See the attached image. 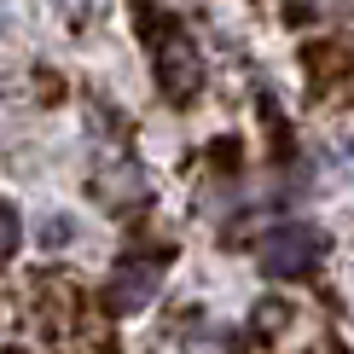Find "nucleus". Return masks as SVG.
<instances>
[{
    "label": "nucleus",
    "instance_id": "f03ea898",
    "mask_svg": "<svg viewBox=\"0 0 354 354\" xmlns=\"http://www.w3.org/2000/svg\"><path fill=\"white\" fill-rule=\"evenodd\" d=\"M151 290H157V273L151 268H122L116 285H111V308H145Z\"/></svg>",
    "mask_w": 354,
    "mask_h": 354
},
{
    "label": "nucleus",
    "instance_id": "7ed1b4c3",
    "mask_svg": "<svg viewBox=\"0 0 354 354\" xmlns=\"http://www.w3.org/2000/svg\"><path fill=\"white\" fill-rule=\"evenodd\" d=\"M35 239H41V250H64V244H76V215L53 209V215L35 227Z\"/></svg>",
    "mask_w": 354,
    "mask_h": 354
},
{
    "label": "nucleus",
    "instance_id": "39448f33",
    "mask_svg": "<svg viewBox=\"0 0 354 354\" xmlns=\"http://www.w3.org/2000/svg\"><path fill=\"white\" fill-rule=\"evenodd\" d=\"M6 29H12V6H6V0H0V35H6Z\"/></svg>",
    "mask_w": 354,
    "mask_h": 354
},
{
    "label": "nucleus",
    "instance_id": "f257e3e1",
    "mask_svg": "<svg viewBox=\"0 0 354 354\" xmlns=\"http://www.w3.org/2000/svg\"><path fill=\"white\" fill-rule=\"evenodd\" d=\"M326 256V232L308 227V221H285L261 239V268L279 273V279H308Z\"/></svg>",
    "mask_w": 354,
    "mask_h": 354
},
{
    "label": "nucleus",
    "instance_id": "20e7f679",
    "mask_svg": "<svg viewBox=\"0 0 354 354\" xmlns=\"http://www.w3.org/2000/svg\"><path fill=\"white\" fill-rule=\"evenodd\" d=\"M18 244H24L18 203H12V198H0V261H12V256H18Z\"/></svg>",
    "mask_w": 354,
    "mask_h": 354
}]
</instances>
